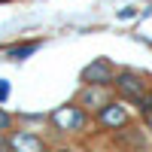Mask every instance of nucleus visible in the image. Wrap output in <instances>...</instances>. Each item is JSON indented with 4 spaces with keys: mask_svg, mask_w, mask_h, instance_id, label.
<instances>
[{
    "mask_svg": "<svg viewBox=\"0 0 152 152\" xmlns=\"http://www.w3.org/2000/svg\"><path fill=\"white\" fill-rule=\"evenodd\" d=\"M12 152H43V140H40V137H37V134H15V137H12Z\"/></svg>",
    "mask_w": 152,
    "mask_h": 152,
    "instance_id": "4",
    "label": "nucleus"
},
{
    "mask_svg": "<svg viewBox=\"0 0 152 152\" xmlns=\"http://www.w3.org/2000/svg\"><path fill=\"white\" fill-rule=\"evenodd\" d=\"M146 125H149V131H152V110H146Z\"/></svg>",
    "mask_w": 152,
    "mask_h": 152,
    "instance_id": "10",
    "label": "nucleus"
},
{
    "mask_svg": "<svg viewBox=\"0 0 152 152\" xmlns=\"http://www.w3.org/2000/svg\"><path fill=\"white\" fill-rule=\"evenodd\" d=\"M85 104H100V107H107V97H104V91L94 85V88H88V91H85Z\"/></svg>",
    "mask_w": 152,
    "mask_h": 152,
    "instance_id": "7",
    "label": "nucleus"
},
{
    "mask_svg": "<svg viewBox=\"0 0 152 152\" xmlns=\"http://www.w3.org/2000/svg\"><path fill=\"white\" fill-rule=\"evenodd\" d=\"M82 82H88V85H110L113 82V64L107 58L91 61V64L82 70Z\"/></svg>",
    "mask_w": 152,
    "mask_h": 152,
    "instance_id": "3",
    "label": "nucleus"
},
{
    "mask_svg": "<svg viewBox=\"0 0 152 152\" xmlns=\"http://www.w3.org/2000/svg\"><path fill=\"white\" fill-rule=\"evenodd\" d=\"M37 49H40V43H24V46H15V49H9V58H15V61H21V58H28V55H34Z\"/></svg>",
    "mask_w": 152,
    "mask_h": 152,
    "instance_id": "6",
    "label": "nucleus"
},
{
    "mask_svg": "<svg viewBox=\"0 0 152 152\" xmlns=\"http://www.w3.org/2000/svg\"><path fill=\"white\" fill-rule=\"evenodd\" d=\"M6 128H9V116L0 110V131H6Z\"/></svg>",
    "mask_w": 152,
    "mask_h": 152,
    "instance_id": "8",
    "label": "nucleus"
},
{
    "mask_svg": "<svg viewBox=\"0 0 152 152\" xmlns=\"http://www.w3.org/2000/svg\"><path fill=\"white\" fill-rule=\"evenodd\" d=\"M128 122V116H125V110L116 107V104H107L100 107V125H107V128H119V125Z\"/></svg>",
    "mask_w": 152,
    "mask_h": 152,
    "instance_id": "5",
    "label": "nucleus"
},
{
    "mask_svg": "<svg viewBox=\"0 0 152 152\" xmlns=\"http://www.w3.org/2000/svg\"><path fill=\"white\" fill-rule=\"evenodd\" d=\"M116 91L122 94V97H128V100H140L146 97V82H143V76H137V73H131V70H125V73H119L116 76Z\"/></svg>",
    "mask_w": 152,
    "mask_h": 152,
    "instance_id": "1",
    "label": "nucleus"
},
{
    "mask_svg": "<svg viewBox=\"0 0 152 152\" xmlns=\"http://www.w3.org/2000/svg\"><path fill=\"white\" fill-rule=\"evenodd\" d=\"M6 94H9V85H6L3 79H0V100H6Z\"/></svg>",
    "mask_w": 152,
    "mask_h": 152,
    "instance_id": "9",
    "label": "nucleus"
},
{
    "mask_svg": "<svg viewBox=\"0 0 152 152\" xmlns=\"http://www.w3.org/2000/svg\"><path fill=\"white\" fill-rule=\"evenodd\" d=\"M61 152H70V149H61Z\"/></svg>",
    "mask_w": 152,
    "mask_h": 152,
    "instance_id": "11",
    "label": "nucleus"
},
{
    "mask_svg": "<svg viewBox=\"0 0 152 152\" xmlns=\"http://www.w3.org/2000/svg\"><path fill=\"white\" fill-rule=\"evenodd\" d=\"M52 122H55L58 131H79L85 125V116H82V110H76V107H58L52 113Z\"/></svg>",
    "mask_w": 152,
    "mask_h": 152,
    "instance_id": "2",
    "label": "nucleus"
}]
</instances>
